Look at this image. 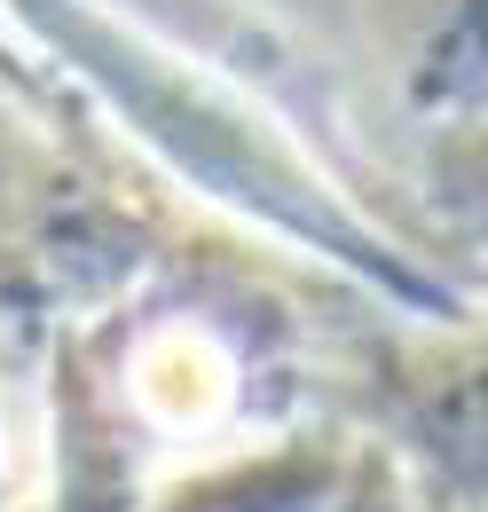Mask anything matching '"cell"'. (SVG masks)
Listing matches in <instances>:
<instances>
[{
	"mask_svg": "<svg viewBox=\"0 0 488 512\" xmlns=\"http://www.w3.org/2000/svg\"><path fill=\"white\" fill-rule=\"evenodd\" d=\"M0 24L63 71V87L119 134L126 150L205 221L237 229L276 260H300L323 284H347L355 300L386 308L394 323H473L488 300L426 260L378 205H370L331 142H315L300 111L229 64H205L197 48L126 24L119 8H63L16 0Z\"/></svg>",
	"mask_w": 488,
	"mask_h": 512,
	"instance_id": "6da1fadb",
	"label": "cell"
},
{
	"mask_svg": "<svg viewBox=\"0 0 488 512\" xmlns=\"http://www.w3.org/2000/svg\"><path fill=\"white\" fill-rule=\"evenodd\" d=\"M300 276L315 268L268 260V245L221 221H189L182 253L111 323L71 339L158 473L331 418L339 339Z\"/></svg>",
	"mask_w": 488,
	"mask_h": 512,
	"instance_id": "7a4b0ae2",
	"label": "cell"
},
{
	"mask_svg": "<svg viewBox=\"0 0 488 512\" xmlns=\"http://www.w3.org/2000/svg\"><path fill=\"white\" fill-rule=\"evenodd\" d=\"M331 418L402 465L418 512H488V316L339 331Z\"/></svg>",
	"mask_w": 488,
	"mask_h": 512,
	"instance_id": "3957f363",
	"label": "cell"
},
{
	"mask_svg": "<svg viewBox=\"0 0 488 512\" xmlns=\"http://www.w3.org/2000/svg\"><path fill=\"white\" fill-rule=\"evenodd\" d=\"M355 473H363V434L347 418H307L268 442L158 473L142 512H347Z\"/></svg>",
	"mask_w": 488,
	"mask_h": 512,
	"instance_id": "277c9868",
	"label": "cell"
},
{
	"mask_svg": "<svg viewBox=\"0 0 488 512\" xmlns=\"http://www.w3.org/2000/svg\"><path fill=\"white\" fill-rule=\"evenodd\" d=\"M402 237L426 260H441L457 284H488V119L473 127H441L410 142V166H402Z\"/></svg>",
	"mask_w": 488,
	"mask_h": 512,
	"instance_id": "5b68a950",
	"label": "cell"
},
{
	"mask_svg": "<svg viewBox=\"0 0 488 512\" xmlns=\"http://www.w3.org/2000/svg\"><path fill=\"white\" fill-rule=\"evenodd\" d=\"M402 119L418 134L488 119V8H441L426 32L410 40Z\"/></svg>",
	"mask_w": 488,
	"mask_h": 512,
	"instance_id": "8992f818",
	"label": "cell"
},
{
	"mask_svg": "<svg viewBox=\"0 0 488 512\" xmlns=\"http://www.w3.org/2000/svg\"><path fill=\"white\" fill-rule=\"evenodd\" d=\"M347 512H418L410 481H402V465H394L386 449L363 442V473H355V497H347Z\"/></svg>",
	"mask_w": 488,
	"mask_h": 512,
	"instance_id": "52a82bcc",
	"label": "cell"
},
{
	"mask_svg": "<svg viewBox=\"0 0 488 512\" xmlns=\"http://www.w3.org/2000/svg\"><path fill=\"white\" fill-rule=\"evenodd\" d=\"M0 512H16V465H8V434H0Z\"/></svg>",
	"mask_w": 488,
	"mask_h": 512,
	"instance_id": "ba28073f",
	"label": "cell"
},
{
	"mask_svg": "<svg viewBox=\"0 0 488 512\" xmlns=\"http://www.w3.org/2000/svg\"><path fill=\"white\" fill-rule=\"evenodd\" d=\"M16 512H40V505H16Z\"/></svg>",
	"mask_w": 488,
	"mask_h": 512,
	"instance_id": "9c48e42d",
	"label": "cell"
}]
</instances>
